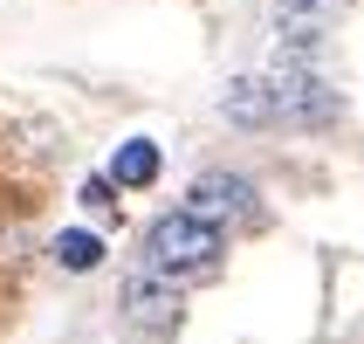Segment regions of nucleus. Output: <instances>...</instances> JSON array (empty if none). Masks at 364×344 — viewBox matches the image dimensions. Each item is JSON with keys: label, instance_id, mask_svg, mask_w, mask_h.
Returning a JSON list of instances; mask_svg holds the SVG:
<instances>
[{"label": "nucleus", "instance_id": "obj_1", "mask_svg": "<svg viewBox=\"0 0 364 344\" xmlns=\"http://www.w3.org/2000/svg\"><path fill=\"white\" fill-rule=\"evenodd\" d=\"M227 255V234L213 221H200V214H159V221L144 227V262L159 269V276H172V283H200V276H213Z\"/></svg>", "mask_w": 364, "mask_h": 344}, {"label": "nucleus", "instance_id": "obj_2", "mask_svg": "<svg viewBox=\"0 0 364 344\" xmlns=\"http://www.w3.org/2000/svg\"><path fill=\"white\" fill-rule=\"evenodd\" d=\"M268 83V110H275V124H330L337 118V90H330L316 69H275Z\"/></svg>", "mask_w": 364, "mask_h": 344}, {"label": "nucleus", "instance_id": "obj_3", "mask_svg": "<svg viewBox=\"0 0 364 344\" xmlns=\"http://www.w3.org/2000/svg\"><path fill=\"white\" fill-rule=\"evenodd\" d=\"M124 310H131L144 330H172L179 324V289H172V276H159V269L144 262L138 276L124 283Z\"/></svg>", "mask_w": 364, "mask_h": 344}, {"label": "nucleus", "instance_id": "obj_4", "mask_svg": "<svg viewBox=\"0 0 364 344\" xmlns=\"http://www.w3.org/2000/svg\"><path fill=\"white\" fill-rule=\"evenodd\" d=\"M186 214H200V221H241V214H255V186L241 179V172H206L200 186H193V200H186Z\"/></svg>", "mask_w": 364, "mask_h": 344}, {"label": "nucleus", "instance_id": "obj_5", "mask_svg": "<svg viewBox=\"0 0 364 344\" xmlns=\"http://www.w3.org/2000/svg\"><path fill=\"white\" fill-rule=\"evenodd\" d=\"M220 110L234 124H275V110H268V83L262 76H234L227 83V97H220Z\"/></svg>", "mask_w": 364, "mask_h": 344}, {"label": "nucleus", "instance_id": "obj_6", "mask_svg": "<svg viewBox=\"0 0 364 344\" xmlns=\"http://www.w3.org/2000/svg\"><path fill=\"white\" fill-rule=\"evenodd\" d=\"M151 179H159V145H151V138L117 145V159H110V186H151Z\"/></svg>", "mask_w": 364, "mask_h": 344}, {"label": "nucleus", "instance_id": "obj_7", "mask_svg": "<svg viewBox=\"0 0 364 344\" xmlns=\"http://www.w3.org/2000/svg\"><path fill=\"white\" fill-rule=\"evenodd\" d=\"M55 262L69 269V276H90V269L103 262V241H97V234H82V227H69V234L55 241Z\"/></svg>", "mask_w": 364, "mask_h": 344}, {"label": "nucleus", "instance_id": "obj_8", "mask_svg": "<svg viewBox=\"0 0 364 344\" xmlns=\"http://www.w3.org/2000/svg\"><path fill=\"white\" fill-rule=\"evenodd\" d=\"M82 207H90V214H110V207H117V186H110V179H90V186H82Z\"/></svg>", "mask_w": 364, "mask_h": 344}]
</instances>
